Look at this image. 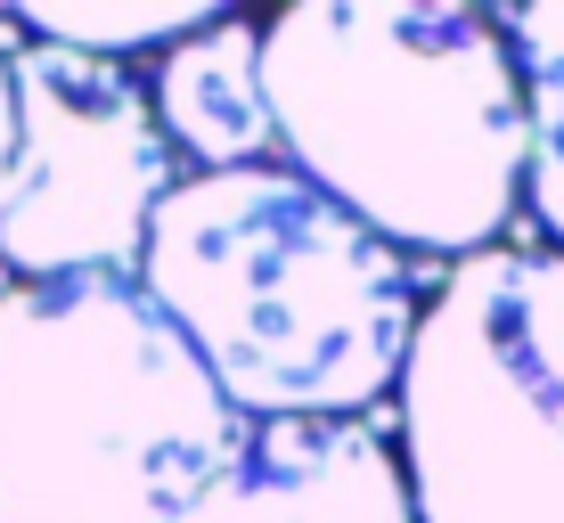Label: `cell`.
<instances>
[{
    "mask_svg": "<svg viewBox=\"0 0 564 523\" xmlns=\"http://www.w3.org/2000/svg\"><path fill=\"white\" fill-rule=\"evenodd\" d=\"M17 83V164L0 188V270L17 286L140 270L155 205L172 197V140L148 83L115 57L25 42Z\"/></svg>",
    "mask_w": 564,
    "mask_h": 523,
    "instance_id": "cell-5",
    "label": "cell"
},
{
    "mask_svg": "<svg viewBox=\"0 0 564 523\" xmlns=\"http://www.w3.org/2000/svg\"><path fill=\"white\" fill-rule=\"evenodd\" d=\"M393 393L417 523H564V254H466Z\"/></svg>",
    "mask_w": 564,
    "mask_h": 523,
    "instance_id": "cell-4",
    "label": "cell"
},
{
    "mask_svg": "<svg viewBox=\"0 0 564 523\" xmlns=\"http://www.w3.org/2000/svg\"><path fill=\"white\" fill-rule=\"evenodd\" d=\"M213 9H25L17 33L25 42H57V50H83V57H115L123 66L131 50H172L188 33H205Z\"/></svg>",
    "mask_w": 564,
    "mask_h": 523,
    "instance_id": "cell-9",
    "label": "cell"
},
{
    "mask_svg": "<svg viewBox=\"0 0 564 523\" xmlns=\"http://www.w3.org/2000/svg\"><path fill=\"white\" fill-rule=\"evenodd\" d=\"M25 50L17 17H0V188H9V164H17V83H9V57Z\"/></svg>",
    "mask_w": 564,
    "mask_h": 523,
    "instance_id": "cell-10",
    "label": "cell"
},
{
    "mask_svg": "<svg viewBox=\"0 0 564 523\" xmlns=\"http://www.w3.org/2000/svg\"><path fill=\"white\" fill-rule=\"evenodd\" d=\"M270 131L393 254H491L523 205V83L458 0H295L262 25Z\"/></svg>",
    "mask_w": 564,
    "mask_h": 523,
    "instance_id": "cell-1",
    "label": "cell"
},
{
    "mask_svg": "<svg viewBox=\"0 0 564 523\" xmlns=\"http://www.w3.org/2000/svg\"><path fill=\"white\" fill-rule=\"evenodd\" d=\"M499 33H508L516 83H523V197L564 254V0L508 9Z\"/></svg>",
    "mask_w": 564,
    "mask_h": 523,
    "instance_id": "cell-8",
    "label": "cell"
},
{
    "mask_svg": "<svg viewBox=\"0 0 564 523\" xmlns=\"http://www.w3.org/2000/svg\"><path fill=\"white\" fill-rule=\"evenodd\" d=\"M140 286L229 410L262 425L360 417L401 384L417 344L410 262L286 164L172 181Z\"/></svg>",
    "mask_w": 564,
    "mask_h": 523,
    "instance_id": "cell-2",
    "label": "cell"
},
{
    "mask_svg": "<svg viewBox=\"0 0 564 523\" xmlns=\"http://www.w3.org/2000/svg\"><path fill=\"white\" fill-rule=\"evenodd\" d=\"M181 523H417L401 450L360 417L246 425L229 467L181 508Z\"/></svg>",
    "mask_w": 564,
    "mask_h": 523,
    "instance_id": "cell-6",
    "label": "cell"
},
{
    "mask_svg": "<svg viewBox=\"0 0 564 523\" xmlns=\"http://www.w3.org/2000/svg\"><path fill=\"white\" fill-rule=\"evenodd\" d=\"M148 107H155V123H164V140L188 148L205 172L262 164L270 148H279L270 99H262V25L213 17L205 33L172 42L164 57H155Z\"/></svg>",
    "mask_w": 564,
    "mask_h": 523,
    "instance_id": "cell-7",
    "label": "cell"
},
{
    "mask_svg": "<svg viewBox=\"0 0 564 523\" xmlns=\"http://www.w3.org/2000/svg\"><path fill=\"white\" fill-rule=\"evenodd\" d=\"M246 417L131 270L0 295V523H181Z\"/></svg>",
    "mask_w": 564,
    "mask_h": 523,
    "instance_id": "cell-3",
    "label": "cell"
}]
</instances>
